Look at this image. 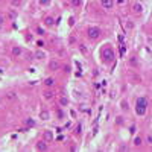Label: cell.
Segmentation results:
<instances>
[{"label":"cell","instance_id":"cell-19","mask_svg":"<svg viewBox=\"0 0 152 152\" xmlns=\"http://www.w3.org/2000/svg\"><path fill=\"white\" fill-rule=\"evenodd\" d=\"M79 50L85 55V53H87V47H85V44H79Z\"/></svg>","mask_w":152,"mask_h":152},{"label":"cell","instance_id":"cell-12","mask_svg":"<svg viewBox=\"0 0 152 152\" xmlns=\"http://www.w3.org/2000/svg\"><path fill=\"white\" fill-rule=\"evenodd\" d=\"M61 67V64L58 62V61H50V64H49V69L50 70H58Z\"/></svg>","mask_w":152,"mask_h":152},{"label":"cell","instance_id":"cell-11","mask_svg":"<svg viewBox=\"0 0 152 152\" xmlns=\"http://www.w3.org/2000/svg\"><path fill=\"white\" fill-rule=\"evenodd\" d=\"M33 56H35V59H44V58H46V53L40 49V50H37V52H35V55H33Z\"/></svg>","mask_w":152,"mask_h":152},{"label":"cell","instance_id":"cell-7","mask_svg":"<svg viewBox=\"0 0 152 152\" xmlns=\"http://www.w3.org/2000/svg\"><path fill=\"white\" fill-rule=\"evenodd\" d=\"M44 85H46L47 88H52V87H55V78H52V76L46 78V79H44Z\"/></svg>","mask_w":152,"mask_h":152},{"label":"cell","instance_id":"cell-9","mask_svg":"<svg viewBox=\"0 0 152 152\" xmlns=\"http://www.w3.org/2000/svg\"><path fill=\"white\" fill-rule=\"evenodd\" d=\"M132 11H134L136 14H142V12H143V5H142V3H136V5L132 6Z\"/></svg>","mask_w":152,"mask_h":152},{"label":"cell","instance_id":"cell-15","mask_svg":"<svg viewBox=\"0 0 152 152\" xmlns=\"http://www.w3.org/2000/svg\"><path fill=\"white\" fill-rule=\"evenodd\" d=\"M53 23H55V18H53V17H46V20H44V24H46V26H53Z\"/></svg>","mask_w":152,"mask_h":152},{"label":"cell","instance_id":"cell-24","mask_svg":"<svg viewBox=\"0 0 152 152\" xmlns=\"http://www.w3.org/2000/svg\"><path fill=\"white\" fill-rule=\"evenodd\" d=\"M21 5V0H12V6H20Z\"/></svg>","mask_w":152,"mask_h":152},{"label":"cell","instance_id":"cell-10","mask_svg":"<svg viewBox=\"0 0 152 152\" xmlns=\"http://www.w3.org/2000/svg\"><path fill=\"white\" fill-rule=\"evenodd\" d=\"M40 117H41L43 120H49V119H50V113H49L47 110H41V113H40Z\"/></svg>","mask_w":152,"mask_h":152},{"label":"cell","instance_id":"cell-18","mask_svg":"<svg viewBox=\"0 0 152 152\" xmlns=\"http://www.w3.org/2000/svg\"><path fill=\"white\" fill-rule=\"evenodd\" d=\"M59 105H61V107H67V105H69V99H67V97H61V99H59Z\"/></svg>","mask_w":152,"mask_h":152},{"label":"cell","instance_id":"cell-13","mask_svg":"<svg viewBox=\"0 0 152 152\" xmlns=\"http://www.w3.org/2000/svg\"><path fill=\"white\" fill-rule=\"evenodd\" d=\"M43 94H44V99H52V97L55 96V91H53V90H46Z\"/></svg>","mask_w":152,"mask_h":152},{"label":"cell","instance_id":"cell-16","mask_svg":"<svg viewBox=\"0 0 152 152\" xmlns=\"http://www.w3.org/2000/svg\"><path fill=\"white\" fill-rule=\"evenodd\" d=\"M142 145H143V139H142L140 136H137V137L134 139V146L139 148V146H142Z\"/></svg>","mask_w":152,"mask_h":152},{"label":"cell","instance_id":"cell-4","mask_svg":"<svg viewBox=\"0 0 152 152\" xmlns=\"http://www.w3.org/2000/svg\"><path fill=\"white\" fill-rule=\"evenodd\" d=\"M35 148H37V151H47V149H49V146H47V142H46L44 139H43V140H40V142H37Z\"/></svg>","mask_w":152,"mask_h":152},{"label":"cell","instance_id":"cell-25","mask_svg":"<svg viewBox=\"0 0 152 152\" xmlns=\"http://www.w3.org/2000/svg\"><path fill=\"white\" fill-rule=\"evenodd\" d=\"M146 140H148V145H151V146H152V134H148Z\"/></svg>","mask_w":152,"mask_h":152},{"label":"cell","instance_id":"cell-29","mask_svg":"<svg viewBox=\"0 0 152 152\" xmlns=\"http://www.w3.org/2000/svg\"><path fill=\"white\" fill-rule=\"evenodd\" d=\"M37 46H38V47L41 49V47L44 46V41H41V40H40V41H37Z\"/></svg>","mask_w":152,"mask_h":152},{"label":"cell","instance_id":"cell-2","mask_svg":"<svg viewBox=\"0 0 152 152\" xmlns=\"http://www.w3.org/2000/svg\"><path fill=\"white\" fill-rule=\"evenodd\" d=\"M100 56H102V61L105 64H110L114 61V50L111 47H105L102 52H100Z\"/></svg>","mask_w":152,"mask_h":152},{"label":"cell","instance_id":"cell-6","mask_svg":"<svg viewBox=\"0 0 152 152\" xmlns=\"http://www.w3.org/2000/svg\"><path fill=\"white\" fill-rule=\"evenodd\" d=\"M43 139H44L46 142H52V140H53V132H52L50 129H46V131L43 132Z\"/></svg>","mask_w":152,"mask_h":152},{"label":"cell","instance_id":"cell-17","mask_svg":"<svg viewBox=\"0 0 152 152\" xmlns=\"http://www.w3.org/2000/svg\"><path fill=\"white\" fill-rule=\"evenodd\" d=\"M120 108H122L123 111H128V110H129V104H128V102H126V100L123 99V100L120 102Z\"/></svg>","mask_w":152,"mask_h":152},{"label":"cell","instance_id":"cell-22","mask_svg":"<svg viewBox=\"0 0 152 152\" xmlns=\"http://www.w3.org/2000/svg\"><path fill=\"white\" fill-rule=\"evenodd\" d=\"M37 33H38V35H43V33H44V29L38 26V27H37Z\"/></svg>","mask_w":152,"mask_h":152},{"label":"cell","instance_id":"cell-8","mask_svg":"<svg viewBox=\"0 0 152 152\" xmlns=\"http://www.w3.org/2000/svg\"><path fill=\"white\" fill-rule=\"evenodd\" d=\"M21 53H23V49L20 46H14L12 47V55L14 56H21Z\"/></svg>","mask_w":152,"mask_h":152},{"label":"cell","instance_id":"cell-33","mask_svg":"<svg viewBox=\"0 0 152 152\" xmlns=\"http://www.w3.org/2000/svg\"><path fill=\"white\" fill-rule=\"evenodd\" d=\"M0 2H2V0H0Z\"/></svg>","mask_w":152,"mask_h":152},{"label":"cell","instance_id":"cell-26","mask_svg":"<svg viewBox=\"0 0 152 152\" xmlns=\"http://www.w3.org/2000/svg\"><path fill=\"white\" fill-rule=\"evenodd\" d=\"M40 3H41L43 6H47V5L50 3V0H40Z\"/></svg>","mask_w":152,"mask_h":152},{"label":"cell","instance_id":"cell-30","mask_svg":"<svg viewBox=\"0 0 152 152\" xmlns=\"http://www.w3.org/2000/svg\"><path fill=\"white\" fill-rule=\"evenodd\" d=\"M9 18H15V12H14V11L9 12Z\"/></svg>","mask_w":152,"mask_h":152},{"label":"cell","instance_id":"cell-27","mask_svg":"<svg viewBox=\"0 0 152 152\" xmlns=\"http://www.w3.org/2000/svg\"><path fill=\"white\" fill-rule=\"evenodd\" d=\"M56 114H58V117H59V119H62V117H64V113H62L61 110H58V111H56Z\"/></svg>","mask_w":152,"mask_h":152},{"label":"cell","instance_id":"cell-21","mask_svg":"<svg viewBox=\"0 0 152 152\" xmlns=\"http://www.w3.org/2000/svg\"><path fill=\"white\" fill-rule=\"evenodd\" d=\"M26 125H27V126H35V122H33L32 119H27V120H26Z\"/></svg>","mask_w":152,"mask_h":152},{"label":"cell","instance_id":"cell-3","mask_svg":"<svg viewBox=\"0 0 152 152\" xmlns=\"http://www.w3.org/2000/svg\"><path fill=\"white\" fill-rule=\"evenodd\" d=\"M100 33H102V29L97 27V26H90L87 29V35H88L90 40H97L100 37Z\"/></svg>","mask_w":152,"mask_h":152},{"label":"cell","instance_id":"cell-28","mask_svg":"<svg viewBox=\"0 0 152 152\" xmlns=\"http://www.w3.org/2000/svg\"><path fill=\"white\" fill-rule=\"evenodd\" d=\"M3 23H5V17L0 14V29H2V26H3Z\"/></svg>","mask_w":152,"mask_h":152},{"label":"cell","instance_id":"cell-5","mask_svg":"<svg viewBox=\"0 0 152 152\" xmlns=\"http://www.w3.org/2000/svg\"><path fill=\"white\" fill-rule=\"evenodd\" d=\"M100 5H102V8L104 9H113V6H114V0H100Z\"/></svg>","mask_w":152,"mask_h":152},{"label":"cell","instance_id":"cell-23","mask_svg":"<svg viewBox=\"0 0 152 152\" xmlns=\"http://www.w3.org/2000/svg\"><path fill=\"white\" fill-rule=\"evenodd\" d=\"M81 131H82V126H81V125H78V126L75 128V132H76V134H81Z\"/></svg>","mask_w":152,"mask_h":152},{"label":"cell","instance_id":"cell-14","mask_svg":"<svg viewBox=\"0 0 152 152\" xmlns=\"http://www.w3.org/2000/svg\"><path fill=\"white\" fill-rule=\"evenodd\" d=\"M6 99H8V100H15V99H17V93H15V91L6 93Z\"/></svg>","mask_w":152,"mask_h":152},{"label":"cell","instance_id":"cell-20","mask_svg":"<svg viewBox=\"0 0 152 152\" xmlns=\"http://www.w3.org/2000/svg\"><path fill=\"white\" fill-rule=\"evenodd\" d=\"M72 5L78 8V6H81V5H82V2H81V0H72Z\"/></svg>","mask_w":152,"mask_h":152},{"label":"cell","instance_id":"cell-32","mask_svg":"<svg viewBox=\"0 0 152 152\" xmlns=\"http://www.w3.org/2000/svg\"><path fill=\"white\" fill-rule=\"evenodd\" d=\"M0 73H3V70H2V69H0Z\"/></svg>","mask_w":152,"mask_h":152},{"label":"cell","instance_id":"cell-1","mask_svg":"<svg viewBox=\"0 0 152 152\" xmlns=\"http://www.w3.org/2000/svg\"><path fill=\"white\" fill-rule=\"evenodd\" d=\"M146 108H148L146 97H139L137 102H136V113H137V116H145L146 114Z\"/></svg>","mask_w":152,"mask_h":152},{"label":"cell","instance_id":"cell-31","mask_svg":"<svg viewBox=\"0 0 152 152\" xmlns=\"http://www.w3.org/2000/svg\"><path fill=\"white\" fill-rule=\"evenodd\" d=\"M131 64H132V65H136V64H137V61H136V58H131Z\"/></svg>","mask_w":152,"mask_h":152}]
</instances>
